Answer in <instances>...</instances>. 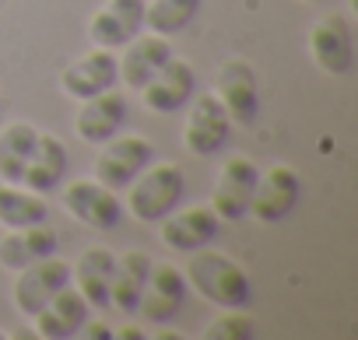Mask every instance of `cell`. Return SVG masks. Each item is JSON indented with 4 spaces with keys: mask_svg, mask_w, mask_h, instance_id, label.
<instances>
[{
    "mask_svg": "<svg viewBox=\"0 0 358 340\" xmlns=\"http://www.w3.org/2000/svg\"><path fill=\"white\" fill-rule=\"evenodd\" d=\"M113 270H116V253H109L106 246H92L81 253L78 267H71V284L85 295L92 309H109Z\"/></svg>",
    "mask_w": 358,
    "mask_h": 340,
    "instance_id": "20",
    "label": "cell"
},
{
    "mask_svg": "<svg viewBox=\"0 0 358 340\" xmlns=\"http://www.w3.org/2000/svg\"><path fill=\"white\" fill-rule=\"evenodd\" d=\"M39 130L32 123H11L0 130V183H22L25 165L36 151Z\"/></svg>",
    "mask_w": 358,
    "mask_h": 340,
    "instance_id": "24",
    "label": "cell"
},
{
    "mask_svg": "<svg viewBox=\"0 0 358 340\" xmlns=\"http://www.w3.org/2000/svg\"><path fill=\"white\" fill-rule=\"evenodd\" d=\"M67 144L53 133H39L36 140V151L25 165V176H22V186L36 190V193H50L64 183L67 176Z\"/></svg>",
    "mask_w": 358,
    "mask_h": 340,
    "instance_id": "22",
    "label": "cell"
},
{
    "mask_svg": "<svg viewBox=\"0 0 358 340\" xmlns=\"http://www.w3.org/2000/svg\"><path fill=\"white\" fill-rule=\"evenodd\" d=\"M64 207L71 218H78L81 225L95 228V232H109L120 225L123 218V200L116 197V190H109L99 179H74L64 186Z\"/></svg>",
    "mask_w": 358,
    "mask_h": 340,
    "instance_id": "10",
    "label": "cell"
},
{
    "mask_svg": "<svg viewBox=\"0 0 358 340\" xmlns=\"http://www.w3.org/2000/svg\"><path fill=\"white\" fill-rule=\"evenodd\" d=\"M215 98L225 105L232 126H250L260 112V81L250 60L229 57L215 74Z\"/></svg>",
    "mask_w": 358,
    "mask_h": 340,
    "instance_id": "5",
    "label": "cell"
},
{
    "mask_svg": "<svg viewBox=\"0 0 358 340\" xmlns=\"http://www.w3.org/2000/svg\"><path fill=\"white\" fill-rule=\"evenodd\" d=\"M187 193V176L176 161H151L144 172L127 186V211L141 225H158L172 207H179Z\"/></svg>",
    "mask_w": 358,
    "mask_h": 340,
    "instance_id": "2",
    "label": "cell"
},
{
    "mask_svg": "<svg viewBox=\"0 0 358 340\" xmlns=\"http://www.w3.org/2000/svg\"><path fill=\"white\" fill-rule=\"evenodd\" d=\"M187 284L218 309H250L253 302V281L250 274L222 249H197L190 253V267L183 270Z\"/></svg>",
    "mask_w": 358,
    "mask_h": 340,
    "instance_id": "1",
    "label": "cell"
},
{
    "mask_svg": "<svg viewBox=\"0 0 358 340\" xmlns=\"http://www.w3.org/2000/svg\"><path fill=\"white\" fill-rule=\"evenodd\" d=\"M57 249H60V235L46 221L29 228H8V235H0V267L18 274L36 260L57 256Z\"/></svg>",
    "mask_w": 358,
    "mask_h": 340,
    "instance_id": "18",
    "label": "cell"
},
{
    "mask_svg": "<svg viewBox=\"0 0 358 340\" xmlns=\"http://www.w3.org/2000/svg\"><path fill=\"white\" fill-rule=\"evenodd\" d=\"M194 95H197V74H194V67L187 60H179V57H169L162 64V71L141 88L144 105L151 112H158V116L187 109Z\"/></svg>",
    "mask_w": 358,
    "mask_h": 340,
    "instance_id": "13",
    "label": "cell"
},
{
    "mask_svg": "<svg viewBox=\"0 0 358 340\" xmlns=\"http://www.w3.org/2000/svg\"><path fill=\"white\" fill-rule=\"evenodd\" d=\"M71 284V263H64L60 256H46V260H36L29 267H22L15 274V309L22 316H36L60 288Z\"/></svg>",
    "mask_w": 358,
    "mask_h": 340,
    "instance_id": "11",
    "label": "cell"
},
{
    "mask_svg": "<svg viewBox=\"0 0 358 340\" xmlns=\"http://www.w3.org/2000/svg\"><path fill=\"white\" fill-rule=\"evenodd\" d=\"M116 81H120V67H116V57H113V50H99V46H92L88 53H81L74 64H67V71L60 74V88H64V95H71V98H92V95H99V91H109V88H116Z\"/></svg>",
    "mask_w": 358,
    "mask_h": 340,
    "instance_id": "15",
    "label": "cell"
},
{
    "mask_svg": "<svg viewBox=\"0 0 358 340\" xmlns=\"http://www.w3.org/2000/svg\"><path fill=\"white\" fill-rule=\"evenodd\" d=\"M306 4H320V0H306Z\"/></svg>",
    "mask_w": 358,
    "mask_h": 340,
    "instance_id": "27",
    "label": "cell"
},
{
    "mask_svg": "<svg viewBox=\"0 0 358 340\" xmlns=\"http://www.w3.org/2000/svg\"><path fill=\"white\" fill-rule=\"evenodd\" d=\"M302 204V176L292 165H271L267 172H260L253 200H250V218L260 225H278L295 214Z\"/></svg>",
    "mask_w": 358,
    "mask_h": 340,
    "instance_id": "6",
    "label": "cell"
},
{
    "mask_svg": "<svg viewBox=\"0 0 358 340\" xmlns=\"http://www.w3.org/2000/svg\"><path fill=\"white\" fill-rule=\"evenodd\" d=\"M127 116H130L127 98L116 88H109V91H99V95H92V98L81 102L78 119H74V130H78V137L85 144H95L99 147V144H106L109 137H116L127 126Z\"/></svg>",
    "mask_w": 358,
    "mask_h": 340,
    "instance_id": "16",
    "label": "cell"
},
{
    "mask_svg": "<svg viewBox=\"0 0 358 340\" xmlns=\"http://www.w3.org/2000/svg\"><path fill=\"white\" fill-rule=\"evenodd\" d=\"M187 295H190L187 274L179 270L176 263H151L148 284H144V291H141L137 316H141L144 323L165 326V323H172L179 312H183Z\"/></svg>",
    "mask_w": 358,
    "mask_h": 340,
    "instance_id": "8",
    "label": "cell"
},
{
    "mask_svg": "<svg viewBox=\"0 0 358 340\" xmlns=\"http://www.w3.org/2000/svg\"><path fill=\"white\" fill-rule=\"evenodd\" d=\"M102 154L95 158V179L109 190H127L144 168L155 161V144L141 133H116L106 144H99Z\"/></svg>",
    "mask_w": 358,
    "mask_h": 340,
    "instance_id": "3",
    "label": "cell"
},
{
    "mask_svg": "<svg viewBox=\"0 0 358 340\" xmlns=\"http://www.w3.org/2000/svg\"><path fill=\"white\" fill-rule=\"evenodd\" d=\"M88 312H92V305L85 302V295L74 284H67L32 316V323L43 340H67L88 326Z\"/></svg>",
    "mask_w": 358,
    "mask_h": 340,
    "instance_id": "17",
    "label": "cell"
},
{
    "mask_svg": "<svg viewBox=\"0 0 358 340\" xmlns=\"http://www.w3.org/2000/svg\"><path fill=\"white\" fill-rule=\"evenodd\" d=\"M257 179H260L257 161H250L243 154H236L222 165V172L215 179V190H211V211L218 214V221L236 225V221L250 218V200H253Z\"/></svg>",
    "mask_w": 358,
    "mask_h": 340,
    "instance_id": "7",
    "label": "cell"
},
{
    "mask_svg": "<svg viewBox=\"0 0 358 340\" xmlns=\"http://www.w3.org/2000/svg\"><path fill=\"white\" fill-rule=\"evenodd\" d=\"M257 333L246 309H222V316L204 330V340H250Z\"/></svg>",
    "mask_w": 358,
    "mask_h": 340,
    "instance_id": "26",
    "label": "cell"
},
{
    "mask_svg": "<svg viewBox=\"0 0 358 340\" xmlns=\"http://www.w3.org/2000/svg\"><path fill=\"white\" fill-rule=\"evenodd\" d=\"M187 109H190V116L183 126V147L197 158L218 154L232 133V119H229L225 105L215 98V91H204V95H194Z\"/></svg>",
    "mask_w": 358,
    "mask_h": 340,
    "instance_id": "9",
    "label": "cell"
},
{
    "mask_svg": "<svg viewBox=\"0 0 358 340\" xmlns=\"http://www.w3.org/2000/svg\"><path fill=\"white\" fill-rule=\"evenodd\" d=\"M169 57H172V46L165 43V36H155V32L134 36V39L123 46V57L116 60L120 81H123L130 91H141V88L162 71V64H165Z\"/></svg>",
    "mask_w": 358,
    "mask_h": 340,
    "instance_id": "19",
    "label": "cell"
},
{
    "mask_svg": "<svg viewBox=\"0 0 358 340\" xmlns=\"http://www.w3.org/2000/svg\"><path fill=\"white\" fill-rule=\"evenodd\" d=\"M50 221L46 193H36L22 183H0V225L4 228H29Z\"/></svg>",
    "mask_w": 358,
    "mask_h": 340,
    "instance_id": "23",
    "label": "cell"
},
{
    "mask_svg": "<svg viewBox=\"0 0 358 340\" xmlns=\"http://www.w3.org/2000/svg\"><path fill=\"white\" fill-rule=\"evenodd\" d=\"M144 32V0H106L88 22V39L99 50H123Z\"/></svg>",
    "mask_w": 358,
    "mask_h": 340,
    "instance_id": "14",
    "label": "cell"
},
{
    "mask_svg": "<svg viewBox=\"0 0 358 340\" xmlns=\"http://www.w3.org/2000/svg\"><path fill=\"white\" fill-rule=\"evenodd\" d=\"M151 256L141 249H130L123 256H116V270H113V284H109V305L123 316H137L141 305V291L148 284L151 274Z\"/></svg>",
    "mask_w": 358,
    "mask_h": 340,
    "instance_id": "21",
    "label": "cell"
},
{
    "mask_svg": "<svg viewBox=\"0 0 358 340\" xmlns=\"http://www.w3.org/2000/svg\"><path fill=\"white\" fill-rule=\"evenodd\" d=\"M309 57L313 64L330 74V77H344L355 67V29L348 15H323L313 22L309 36H306Z\"/></svg>",
    "mask_w": 358,
    "mask_h": 340,
    "instance_id": "4",
    "label": "cell"
},
{
    "mask_svg": "<svg viewBox=\"0 0 358 340\" xmlns=\"http://www.w3.org/2000/svg\"><path fill=\"white\" fill-rule=\"evenodd\" d=\"M162 242L172 253H197L204 246H211L218 239V214L211 211V204H194V207H172L162 221Z\"/></svg>",
    "mask_w": 358,
    "mask_h": 340,
    "instance_id": "12",
    "label": "cell"
},
{
    "mask_svg": "<svg viewBox=\"0 0 358 340\" xmlns=\"http://www.w3.org/2000/svg\"><path fill=\"white\" fill-rule=\"evenodd\" d=\"M201 15V0H144V29L155 36H179Z\"/></svg>",
    "mask_w": 358,
    "mask_h": 340,
    "instance_id": "25",
    "label": "cell"
}]
</instances>
